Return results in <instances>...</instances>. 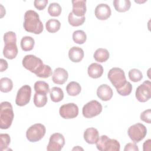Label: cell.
<instances>
[{"label": "cell", "instance_id": "obj_41", "mask_svg": "<svg viewBox=\"0 0 151 151\" xmlns=\"http://www.w3.org/2000/svg\"><path fill=\"white\" fill-rule=\"evenodd\" d=\"M1 72H3L5 71L8 68V63L6 60L3 58L1 59Z\"/></svg>", "mask_w": 151, "mask_h": 151}, {"label": "cell", "instance_id": "obj_12", "mask_svg": "<svg viewBox=\"0 0 151 151\" xmlns=\"http://www.w3.org/2000/svg\"><path fill=\"white\" fill-rule=\"evenodd\" d=\"M59 113L63 119H74L78 114V107L73 103L64 104L60 107Z\"/></svg>", "mask_w": 151, "mask_h": 151}, {"label": "cell", "instance_id": "obj_18", "mask_svg": "<svg viewBox=\"0 0 151 151\" xmlns=\"http://www.w3.org/2000/svg\"><path fill=\"white\" fill-rule=\"evenodd\" d=\"M84 55V51L78 47H73L68 51V57L70 60L74 63L80 62Z\"/></svg>", "mask_w": 151, "mask_h": 151}, {"label": "cell", "instance_id": "obj_14", "mask_svg": "<svg viewBox=\"0 0 151 151\" xmlns=\"http://www.w3.org/2000/svg\"><path fill=\"white\" fill-rule=\"evenodd\" d=\"M68 77V72L63 68H57L54 71L52 80L55 84H63L67 80Z\"/></svg>", "mask_w": 151, "mask_h": 151}, {"label": "cell", "instance_id": "obj_25", "mask_svg": "<svg viewBox=\"0 0 151 151\" xmlns=\"http://www.w3.org/2000/svg\"><path fill=\"white\" fill-rule=\"evenodd\" d=\"M50 94L51 101L55 103L60 102L64 98L63 91L61 88L58 87H52L50 91Z\"/></svg>", "mask_w": 151, "mask_h": 151}, {"label": "cell", "instance_id": "obj_22", "mask_svg": "<svg viewBox=\"0 0 151 151\" xmlns=\"http://www.w3.org/2000/svg\"><path fill=\"white\" fill-rule=\"evenodd\" d=\"M113 3L115 9L119 12H126L131 6V2L129 0H114Z\"/></svg>", "mask_w": 151, "mask_h": 151}, {"label": "cell", "instance_id": "obj_37", "mask_svg": "<svg viewBox=\"0 0 151 151\" xmlns=\"http://www.w3.org/2000/svg\"><path fill=\"white\" fill-rule=\"evenodd\" d=\"M52 75V70L50 66L48 65H45L43 69L36 76L40 78H48Z\"/></svg>", "mask_w": 151, "mask_h": 151}, {"label": "cell", "instance_id": "obj_17", "mask_svg": "<svg viewBox=\"0 0 151 151\" xmlns=\"http://www.w3.org/2000/svg\"><path fill=\"white\" fill-rule=\"evenodd\" d=\"M83 137L87 143L93 145L96 143L98 141L99 139V133L96 129L90 127L84 131Z\"/></svg>", "mask_w": 151, "mask_h": 151}, {"label": "cell", "instance_id": "obj_35", "mask_svg": "<svg viewBox=\"0 0 151 151\" xmlns=\"http://www.w3.org/2000/svg\"><path fill=\"white\" fill-rule=\"evenodd\" d=\"M4 41L5 44L8 43H16L17 36L14 32L8 31L4 35Z\"/></svg>", "mask_w": 151, "mask_h": 151}, {"label": "cell", "instance_id": "obj_8", "mask_svg": "<svg viewBox=\"0 0 151 151\" xmlns=\"http://www.w3.org/2000/svg\"><path fill=\"white\" fill-rule=\"evenodd\" d=\"M102 105L97 100H91L87 103L83 107L82 113L86 118L97 116L102 111Z\"/></svg>", "mask_w": 151, "mask_h": 151}, {"label": "cell", "instance_id": "obj_33", "mask_svg": "<svg viewBox=\"0 0 151 151\" xmlns=\"http://www.w3.org/2000/svg\"><path fill=\"white\" fill-rule=\"evenodd\" d=\"M128 76L129 79L133 82L140 81L143 78L142 73L136 68L131 69L128 73Z\"/></svg>", "mask_w": 151, "mask_h": 151}, {"label": "cell", "instance_id": "obj_11", "mask_svg": "<svg viewBox=\"0 0 151 151\" xmlns=\"http://www.w3.org/2000/svg\"><path fill=\"white\" fill-rule=\"evenodd\" d=\"M65 145V139L63 134L55 133L51 135L47 147L48 151H60Z\"/></svg>", "mask_w": 151, "mask_h": 151}, {"label": "cell", "instance_id": "obj_42", "mask_svg": "<svg viewBox=\"0 0 151 151\" xmlns=\"http://www.w3.org/2000/svg\"><path fill=\"white\" fill-rule=\"evenodd\" d=\"M150 139L146 140L143 143V150H150Z\"/></svg>", "mask_w": 151, "mask_h": 151}, {"label": "cell", "instance_id": "obj_34", "mask_svg": "<svg viewBox=\"0 0 151 151\" xmlns=\"http://www.w3.org/2000/svg\"><path fill=\"white\" fill-rule=\"evenodd\" d=\"M0 150L1 151L5 150L8 149L9 145L10 144L11 139L8 134L6 133H1L0 134Z\"/></svg>", "mask_w": 151, "mask_h": 151}, {"label": "cell", "instance_id": "obj_26", "mask_svg": "<svg viewBox=\"0 0 151 151\" xmlns=\"http://www.w3.org/2000/svg\"><path fill=\"white\" fill-rule=\"evenodd\" d=\"M61 27L60 22L57 19H50L48 20L45 24L46 29L50 33L57 32Z\"/></svg>", "mask_w": 151, "mask_h": 151}, {"label": "cell", "instance_id": "obj_7", "mask_svg": "<svg viewBox=\"0 0 151 151\" xmlns=\"http://www.w3.org/2000/svg\"><path fill=\"white\" fill-rule=\"evenodd\" d=\"M127 134L132 141L138 143L145 137L147 134V129L144 124L137 123L129 127Z\"/></svg>", "mask_w": 151, "mask_h": 151}, {"label": "cell", "instance_id": "obj_15", "mask_svg": "<svg viewBox=\"0 0 151 151\" xmlns=\"http://www.w3.org/2000/svg\"><path fill=\"white\" fill-rule=\"evenodd\" d=\"M113 94V93L111 88L107 84H101L97 88V95L98 97L103 101H106L110 100Z\"/></svg>", "mask_w": 151, "mask_h": 151}, {"label": "cell", "instance_id": "obj_9", "mask_svg": "<svg viewBox=\"0 0 151 151\" xmlns=\"http://www.w3.org/2000/svg\"><path fill=\"white\" fill-rule=\"evenodd\" d=\"M136 97L137 100L142 103L149 100L151 97V83L149 80L145 81L139 86L136 90Z\"/></svg>", "mask_w": 151, "mask_h": 151}, {"label": "cell", "instance_id": "obj_1", "mask_svg": "<svg viewBox=\"0 0 151 151\" xmlns=\"http://www.w3.org/2000/svg\"><path fill=\"white\" fill-rule=\"evenodd\" d=\"M23 26L26 31L35 34H41L44 29L39 15L33 10H28L25 12Z\"/></svg>", "mask_w": 151, "mask_h": 151}, {"label": "cell", "instance_id": "obj_38", "mask_svg": "<svg viewBox=\"0 0 151 151\" xmlns=\"http://www.w3.org/2000/svg\"><path fill=\"white\" fill-rule=\"evenodd\" d=\"M140 120L142 121L147 123H150L151 122V110L150 109H147L145 111H143L140 116Z\"/></svg>", "mask_w": 151, "mask_h": 151}, {"label": "cell", "instance_id": "obj_3", "mask_svg": "<svg viewBox=\"0 0 151 151\" xmlns=\"http://www.w3.org/2000/svg\"><path fill=\"white\" fill-rule=\"evenodd\" d=\"M22 64L25 68L35 75L38 74L45 65L41 58L31 54L27 55L23 58Z\"/></svg>", "mask_w": 151, "mask_h": 151}, {"label": "cell", "instance_id": "obj_5", "mask_svg": "<svg viewBox=\"0 0 151 151\" xmlns=\"http://www.w3.org/2000/svg\"><path fill=\"white\" fill-rule=\"evenodd\" d=\"M96 144L97 149L101 151H119L120 149V145L117 140L110 139L106 135L99 137Z\"/></svg>", "mask_w": 151, "mask_h": 151}, {"label": "cell", "instance_id": "obj_40", "mask_svg": "<svg viewBox=\"0 0 151 151\" xmlns=\"http://www.w3.org/2000/svg\"><path fill=\"white\" fill-rule=\"evenodd\" d=\"M124 150V151H128V150L139 151V148L134 143H129L125 146Z\"/></svg>", "mask_w": 151, "mask_h": 151}, {"label": "cell", "instance_id": "obj_16", "mask_svg": "<svg viewBox=\"0 0 151 151\" xmlns=\"http://www.w3.org/2000/svg\"><path fill=\"white\" fill-rule=\"evenodd\" d=\"M86 0H73L72 1L73 11L72 12L74 15L81 17L84 16L86 12Z\"/></svg>", "mask_w": 151, "mask_h": 151}, {"label": "cell", "instance_id": "obj_6", "mask_svg": "<svg viewBox=\"0 0 151 151\" xmlns=\"http://www.w3.org/2000/svg\"><path fill=\"white\" fill-rule=\"evenodd\" d=\"M46 128L41 123H36L31 126L26 132L27 139L31 142L40 140L45 134Z\"/></svg>", "mask_w": 151, "mask_h": 151}, {"label": "cell", "instance_id": "obj_27", "mask_svg": "<svg viewBox=\"0 0 151 151\" xmlns=\"http://www.w3.org/2000/svg\"><path fill=\"white\" fill-rule=\"evenodd\" d=\"M47 94L35 92L34 96V103L37 107H42L45 106L47 103Z\"/></svg>", "mask_w": 151, "mask_h": 151}, {"label": "cell", "instance_id": "obj_36", "mask_svg": "<svg viewBox=\"0 0 151 151\" xmlns=\"http://www.w3.org/2000/svg\"><path fill=\"white\" fill-rule=\"evenodd\" d=\"M132 90V85L129 81H127L126 84L121 88L117 90V92L121 96H126L129 95Z\"/></svg>", "mask_w": 151, "mask_h": 151}, {"label": "cell", "instance_id": "obj_20", "mask_svg": "<svg viewBox=\"0 0 151 151\" xmlns=\"http://www.w3.org/2000/svg\"><path fill=\"white\" fill-rule=\"evenodd\" d=\"M87 73L91 78H98L100 77L103 73V66L99 63H92L88 66Z\"/></svg>", "mask_w": 151, "mask_h": 151}, {"label": "cell", "instance_id": "obj_24", "mask_svg": "<svg viewBox=\"0 0 151 151\" xmlns=\"http://www.w3.org/2000/svg\"><path fill=\"white\" fill-rule=\"evenodd\" d=\"M35 45L34 38L30 36H25L21 40V47L24 51H29L33 49Z\"/></svg>", "mask_w": 151, "mask_h": 151}, {"label": "cell", "instance_id": "obj_13", "mask_svg": "<svg viewBox=\"0 0 151 151\" xmlns=\"http://www.w3.org/2000/svg\"><path fill=\"white\" fill-rule=\"evenodd\" d=\"M111 14L110 7L106 4H100L95 8L94 14L96 17L100 20L108 19Z\"/></svg>", "mask_w": 151, "mask_h": 151}, {"label": "cell", "instance_id": "obj_4", "mask_svg": "<svg viewBox=\"0 0 151 151\" xmlns=\"http://www.w3.org/2000/svg\"><path fill=\"white\" fill-rule=\"evenodd\" d=\"M109 80L117 90L123 87L127 83L124 71L118 67L111 68L107 75Z\"/></svg>", "mask_w": 151, "mask_h": 151}, {"label": "cell", "instance_id": "obj_31", "mask_svg": "<svg viewBox=\"0 0 151 151\" xmlns=\"http://www.w3.org/2000/svg\"><path fill=\"white\" fill-rule=\"evenodd\" d=\"M34 90L37 93L47 94L50 91L49 85L47 83L43 81H37L34 86Z\"/></svg>", "mask_w": 151, "mask_h": 151}, {"label": "cell", "instance_id": "obj_23", "mask_svg": "<svg viewBox=\"0 0 151 151\" xmlns=\"http://www.w3.org/2000/svg\"><path fill=\"white\" fill-rule=\"evenodd\" d=\"M66 91L69 96H76L80 93L81 87L80 84L77 82L71 81L67 85Z\"/></svg>", "mask_w": 151, "mask_h": 151}, {"label": "cell", "instance_id": "obj_29", "mask_svg": "<svg viewBox=\"0 0 151 151\" xmlns=\"http://www.w3.org/2000/svg\"><path fill=\"white\" fill-rule=\"evenodd\" d=\"M13 88L12 81L8 77H3L0 80V90L3 93H8Z\"/></svg>", "mask_w": 151, "mask_h": 151}, {"label": "cell", "instance_id": "obj_10", "mask_svg": "<svg viewBox=\"0 0 151 151\" xmlns=\"http://www.w3.org/2000/svg\"><path fill=\"white\" fill-rule=\"evenodd\" d=\"M31 96V88L28 85H24L18 91L15 103L19 106H24L30 101Z\"/></svg>", "mask_w": 151, "mask_h": 151}, {"label": "cell", "instance_id": "obj_39", "mask_svg": "<svg viewBox=\"0 0 151 151\" xmlns=\"http://www.w3.org/2000/svg\"><path fill=\"white\" fill-rule=\"evenodd\" d=\"M48 4V0H35L34 2V6L38 10L44 9Z\"/></svg>", "mask_w": 151, "mask_h": 151}, {"label": "cell", "instance_id": "obj_32", "mask_svg": "<svg viewBox=\"0 0 151 151\" xmlns=\"http://www.w3.org/2000/svg\"><path fill=\"white\" fill-rule=\"evenodd\" d=\"M61 6L57 2L51 3L48 8V12L52 17H58L61 14Z\"/></svg>", "mask_w": 151, "mask_h": 151}, {"label": "cell", "instance_id": "obj_28", "mask_svg": "<svg viewBox=\"0 0 151 151\" xmlns=\"http://www.w3.org/2000/svg\"><path fill=\"white\" fill-rule=\"evenodd\" d=\"M86 18L84 16L81 17H78L74 15V14L71 12L69 13L68 16V21L69 24L73 27H78L84 24L85 22Z\"/></svg>", "mask_w": 151, "mask_h": 151}, {"label": "cell", "instance_id": "obj_19", "mask_svg": "<svg viewBox=\"0 0 151 151\" xmlns=\"http://www.w3.org/2000/svg\"><path fill=\"white\" fill-rule=\"evenodd\" d=\"M18 48L16 43L5 44L3 49V54L8 59L12 60L15 58L18 54Z\"/></svg>", "mask_w": 151, "mask_h": 151}, {"label": "cell", "instance_id": "obj_30", "mask_svg": "<svg viewBox=\"0 0 151 151\" xmlns=\"http://www.w3.org/2000/svg\"><path fill=\"white\" fill-rule=\"evenodd\" d=\"M73 40L77 44H83L87 40L86 34L83 30H76L73 33Z\"/></svg>", "mask_w": 151, "mask_h": 151}, {"label": "cell", "instance_id": "obj_2", "mask_svg": "<svg viewBox=\"0 0 151 151\" xmlns=\"http://www.w3.org/2000/svg\"><path fill=\"white\" fill-rule=\"evenodd\" d=\"M14 113L11 104L8 101H3L0 106V128L8 129L12 124Z\"/></svg>", "mask_w": 151, "mask_h": 151}, {"label": "cell", "instance_id": "obj_21", "mask_svg": "<svg viewBox=\"0 0 151 151\" xmlns=\"http://www.w3.org/2000/svg\"><path fill=\"white\" fill-rule=\"evenodd\" d=\"M110 56L109 51L107 49L100 48L97 49L93 55L94 60L99 63H103L106 61Z\"/></svg>", "mask_w": 151, "mask_h": 151}]
</instances>
